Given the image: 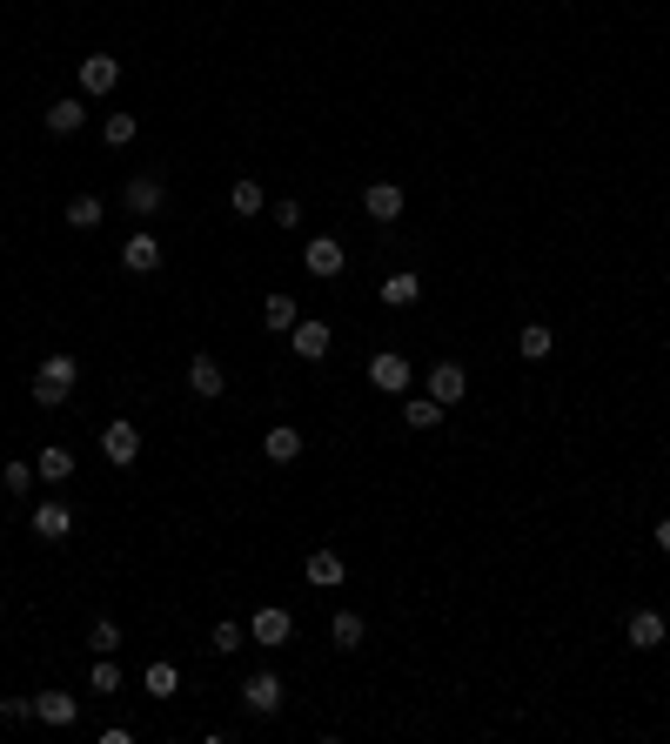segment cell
I'll return each instance as SVG.
<instances>
[{
  "instance_id": "obj_18",
  "label": "cell",
  "mask_w": 670,
  "mask_h": 744,
  "mask_svg": "<svg viewBox=\"0 0 670 744\" xmlns=\"http://www.w3.org/2000/svg\"><path fill=\"white\" fill-rule=\"evenodd\" d=\"M262 456H268V463H295V456H302V429H295V423H275V429L262 436Z\"/></svg>"
},
{
  "instance_id": "obj_17",
  "label": "cell",
  "mask_w": 670,
  "mask_h": 744,
  "mask_svg": "<svg viewBox=\"0 0 670 744\" xmlns=\"http://www.w3.org/2000/svg\"><path fill=\"white\" fill-rule=\"evenodd\" d=\"M188 389H195V396H222V389H228L222 362H215V356H188Z\"/></svg>"
},
{
  "instance_id": "obj_27",
  "label": "cell",
  "mask_w": 670,
  "mask_h": 744,
  "mask_svg": "<svg viewBox=\"0 0 670 744\" xmlns=\"http://www.w3.org/2000/svg\"><path fill=\"white\" fill-rule=\"evenodd\" d=\"M101 215H108V208H101V195H74V202H67V228H81V235H88V228H101Z\"/></svg>"
},
{
  "instance_id": "obj_24",
  "label": "cell",
  "mask_w": 670,
  "mask_h": 744,
  "mask_svg": "<svg viewBox=\"0 0 670 744\" xmlns=\"http://www.w3.org/2000/svg\"><path fill=\"white\" fill-rule=\"evenodd\" d=\"M516 349H523V362H543L550 349H557V336H550V322H523V329H516Z\"/></svg>"
},
{
  "instance_id": "obj_28",
  "label": "cell",
  "mask_w": 670,
  "mask_h": 744,
  "mask_svg": "<svg viewBox=\"0 0 670 744\" xmlns=\"http://www.w3.org/2000/svg\"><path fill=\"white\" fill-rule=\"evenodd\" d=\"M402 423H409V429H436V423H443V403H436V396H409V403H402Z\"/></svg>"
},
{
  "instance_id": "obj_19",
  "label": "cell",
  "mask_w": 670,
  "mask_h": 744,
  "mask_svg": "<svg viewBox=\"0 0 670 744\" xmlns=\"http://www.w3.org/2000/svg\"><path fill=\"white\" fill-rule=\"evenodd\" d=\"M34 537H47V543L74 537V510H67V503H41V510H34Z\"/></svg>"
},
{
  "instance_id": "obj_21",
  "label": "cell",
  "mask_w": 670,
  "mask_h": 744,
  "mask_svg": "<svg viewBox=\"0 0 670 744\" xmlns=\"http://www.w3.org/2000/svg\"><path fill=\"white\" fill-rule=\"evenodd\" d=\"M362 637H369V624H362L356 610H335V617H329V644H335V651H362Z\"/></svg>"
},
{
  "instance_id": "obj_13",
  "label": "cell",
  "mask_w": 670,
  "mask_h": 744,
  "mask_svg": "<svg viewBox=\"0 0 670 744\" xmlns=\"http://www.w3.org/2000/svg\"><path fill=\"white\" fill-rule=\"evenodd\" d=\"M34 718H41V724H54V731H67V724L81 718V704L67 698V691H34Z\"/></svg>"
},
{
  "instance_id": "obj_9",
  "label": "cell",
  "mask_w": 670,
  "mask_h": 744,
  "mask_svg": "<svg viewBox=\"0 0 670 744\" xmlns=\"http://www.w3.org/2000/svg\"><path fill=\"white\" fill-rule=\"evenodd\" d=\"M362 215L389 228L402 215V188H396V181H369V188H362Z\"/></svg>"
},
{
  "instance_id": "obj_20",
  "label": "cell",
  "mask_w": 670,
  "mask_h": 744,
  "mask_svg": "<svg viewBox=\"0 0 670 744\" xmlns=\"http://www.w3.org/2000/svg\"><path fill=\"white\" fill-rule=\"evenodd\" d=\"M262 322H268V329H275V336H289L295 322H302V302H295V295H282V289H275V295H268V302H262Z\"/></svg>"
},
{
  "instance_id": "obj_34",
  "label": "cell",
  "mask_w": 670,
  "mask_h": 744,
  "mask_svg": "<svg viewBox=\"0 0 670 744\" xmlns=\"http://www.w3.org/2000/svg\"><path fill=\"white\" fill-rule=\"evenodd\" d=\"M0 718H7V724H27V718H34V698H0Z\"/></svg>"
},
{
  "instance_id": "obj_30",
  "label": "cell",
  "mask_w": 670,
  "mask_h": 744,
  "mask_svg": "<svg viewBox=\"0 0 670 744\" xmlns=\"http://www.w3.org/2000/svg\"><path fill=\"white\" fill-rule=\"evenodd\" d=\"M101 135H108V148H128V141H134V135H141V121H134V114H128V108H114V114H108V121H101Z\"/></svg>"
},
{
  "instance_id": "obj_35",
  "label": "cell",
  "mask_w": 670,
  "mask_h": 744,
  "mask_svg": "<svg viewBox=\"0 0 670 744\" xmlns=\"http://www.w3.org/2000/svg\"><path fill=\"white\" fill-rule=\"evenodd\" d=\"M268 215H275V222H282V228H295V222H302V202H275V208H268Z\"/></svg>"
},
{
  "instance_id": "obj_12",
  "label": "cell",
  "mask_w": 670,
  "mask_h": 744,
  "mask_svg": "<svg viewBox=\"0 0 670 744\" xmlns=\"http://www.w3.org/2000/svg\"><path fill=\"white\" fill-rule=\"evenodd\" d=\"M416 302H423V275H409V269L382 275V309H416Z\"/></svg>"
},
{
  "instance_id": "obj_22",
  "label": "cell",
  "mask_w": 670,
  "mask_h": 744,
  "mask_svg": "<svg viewBox=\"0 0 670 744\" xmlns=\"http://www.w3.org/2000/svg\"><path fill=\"white\" fill-rule=\"evenodd\" d=\"M88 128V101H54L47 108V135H81Z\"/></svg>"
},
{
  "instance_id": "obj_3",
  "label": "cell",
  "mask_w": 670,
  "mask_h": 744,
  "mask_svg": "<svg viewBox=\"0 0 670 744\" xmlns=\"http://www.w3.org/2000/svg\"><path fill=\"white\" fill-rule=\"evenodd\" d=\"M248 637H255V644H262V651H282V644H289L295 637V617L282 604H262L255 610V617H248Z\"/></svg>"
},
{
  "instance_id": "obj_36",
  "label": "cell",
  "mask_w": 670,
  "mask_h": 744,
  "mask_svg": "<svg viewBox=\"0 0 670 744\" xmlns=\"http://www.w3.org/2000/svg\"><path fill=\"white\" fill-rule=\"evenodd\" d=\"M657 550L670 557V517H657Z\"/></svg>"
},
{
  "instance_id": "obj_1",
  "label": "cell",
  "mask_w": 670,
  "mask_h": 744,
  "mask_svg": "<svg viewBox=\"0 0 670 744\" xmlns=\"http://www.w3.org/2000/svg\"><path fill=\"white\" fill-rule=\"evenodd\" d=\"M74 383H81V362L74 356H41V369H34V403L61 409L67 396H74Z\"/></svg>"
},
{
  "instance_id": "obj_25",
  "label": "cell",
  "mask_w": 670,
  "mask_h": 744,
  "mask_svg": "<svg viewBox=\"0 0 670 744\" xmlns=\"http://www.w3.org/2000/svg\"><path fill=\"white\" fill-rule=\"evenodd\" d=\"M141 684H148V698H175V691H181V671L168 664V657H155V664L141 671Z\"/></svg>"
},
{
  "instance_id": "obj_16",
  "label": "cell",
  "mask_w": 670,
  "mask_h": 744,
  "mask_svg": "<svg viewBox=\"0 0 670 744\" xmlns=\"http://www.w3.org/2000/svg\"><path fill=\"white\" fill-rule=\"evenodd\" d=\"M121 269H128V275H155L161 269V242H155V235H134V242L121 248Z\"/></svg>"
},
{
  "instance_id": "obj_15",
  "label": "cell",
  "mask_w": 670,
  "mask_h": 744,
  "mask_svg": "<svg viewBox=\"0 0 670 744\" xmlns=\"http://www.w3.org/2000/svg\"><path fill=\"white\" fill-rule=\"evenodd\" d=\"M289 342H295V356H302V362H322V356H329V322H295Z\"/></svg>"
},
{
  "instance_id": "obj_26",
  "label": "cell",
  "mask_w": 670,
  "mask_h": 744,
  "mask_svg": "<svg viewBox=\"0 0 670 744\" xmlns=\"http://www.w3.org/2000/svg\"><path fill=\"white\" fill-rule=\"evenodd\" d=\"M228 208H235V215H262L268 208V195H262V181H235V188H228Z\"/></svg>"
},
{
  "instance_id": "obj_6",
  "label": "cell",
  "mask_w": 670,
  "mask_h": 744,
  "mask_svg": "<svg viewBox=\"0 0 670 744\" xmlns=\"http://www.w3.org/2000/svg\"><path fill=\"white\" fill-rule=\"evenodd\" d=\"M302 269H309L315 282H335V275L349 269V255H342V242H335V235H315V242L302 248Z\"/></svg>"
},
{
  "instance_id": "obj_4",
  "label": "cell",
  "mask_w": 670,
  "mask_h": 744,
  "mask_svg": "<svg viewBox=\"0 0 670 744\" xmlns=\"http://www.w3.org/2000/svg\"><path fill=\"white\" fill-rule=\"evenodd\" d=\"M101 456H108L114 470H128V463H141V429H134L128 416H114V423L101 429Z\"/></svg>"
},
{
  "instance_id": "obj_2",
  "label": "cell",
  "mask_w": 670,
  "mask_h": 744,
  "mask_svg": "<svg viewBox=\"0 0 670 744\" xmlns=\"http://www.w3.org/2000/svg\"><path fill=\"white\" fill-rule=\"evenodd\" d=\"M369 389H382V396H409V383H416V369H409V356H396V349H382V356H369Z\"/></svg>"
},
{
  "instance_id": "obj_29",
  "label": "cell",
  "mask_w": 670,
  "mask_h": 744,
  "mask_svg": "<svg viewBox=\"0 0 670 744\" xmlns=\"http://www.w3.org/2000/svg\"><path fill=\"white\" fill-rule=\"evenodd\" d=\"M88 651H94V657H114V651H121V624H114V617H94V624H88Z\"/></svg>"
},
{
  "instance_id": "obj_23",
  "label": "cell",
  "mask_w": 670,
  "mask_h": 744,
  "mask_svg": "<svg viewBox=\"0 0 670 744\" xmlns=\"http://www.w3.org/2000/svg\"><path fill=\"white\" fill-rule=\"evenodd\" d=\"M34 470H41V483H67V476H74V450H67V443H47V450L34 456Z\"/></svg>"
},
{
  "instance_id": "obj_11",
  "label": "cell",
  "mask_w": 670,
  "mask_h": 744,
  "mask_svg": "<svg viewBox=\"0 0 670 744\" xmlns=\"http://www.w3.org/2000/svg\"><path fill=\"white\" fill-rule=\"evenodd\" d=\"M121 88V61L114 54H88L81 61V94H114Z\"/></svg>"
},
{
  "instance_id": "obj_10",
  "label": "cell",
  "mask_w": 670,
  "mask_h": 744,
  "mask_svg": "<svg viewBox=\"0 0 670 744\" xmlns=\"http://www.w3.org/2000/svg\"><path fill=\"white\" fill-rule=\"evenodd\" d=\"M161 202H168V188H161V175H134L128 188H121V208H128V215H155Z\"/></svg>"
},
{
  "instance_id": "obj_5",
  "label": "cell",
  "mask_w": 670,
  "mask_h": 744,
  "mask_svg": "<svg viewBox=\"0 0 670 744\" xmlns=\"http://www.w3.org/2000/svg\"><path fill=\"white\" fill-rule=\"evenodd\" d=\"M242 704L255 711V718H275V711L289 704V691H282V677H275V671H255V677L242 684Z\"/></svg>"
},
{
  "instance_id": "obj_32",
  "label": "cell",
  "mask_w": 670,
  "mask_h": 744,
  "mask_svg": "<svg viewBox=\"0 0 670 744\" xmlns=\"http://www.w3.org/2000/svg\"><path fill=\"white\" fill-rule=\"evenodd\" d=\"M0 483H7V496H27V490H34V483H41V470H34V463H21V456H14V463H7V470H0Z\"/></svg>"
},
{
  "instance_id": "obj_14",
  "label": "cell",
  "mask_w": 670,
  "mask_h": 744,
  "mask_svg": "<svg viewBox=\"0 0 670 744\" xmlns=\"http://www.w3.org/2000/svg\"><path fill=\"white\" fill-rule=\"evenodd\" d=\"M309 584L315 590H342V577H349V564H342V550H309Z\"/></svg>"
},
{
  "instance_id": "obj_31",
  "label": "cell",
  "mask_w": 670,
  "mask_h": 744,
  "mask_svg": "<svg viewBox=\"0 0 670 744\" xmlns=\"http://www.w3.org/2000/svg\"><path fill=\"white\" fill-rule=\"evenodd\" d=\"M242 644H248V624H235V617H222V624H215V631H208V651H242Z\"/></svg>"
},
{
  "instance_id": "obj_8",
  "label": "cell",
  "mask_w": 670,
  "mask_h": 744,
  "mask_svg": "<svg viewBox=\"0 0 670 744\" xmlns=\"http://www.w3.org/2000/svg\"><path fill=\"white\" fill-rule=\"evenodd\" d=\"M664 637H670L664 610H630V624H624V644H630V651H657Z\"/></svg>"
},
{
  "instance_id": "obj_7",
  "label": "cell",
  "mask_w": 670,
  "mask_h": 744,
  "mask_svg": "<svg viewBox=\"0 0 670 744\" xmlns=\"http://www.w3.org/2000/svg\"><path fill=\"white\" fill-rule=\"evenodd\" d=\"M423 383H429V396H436L443 409H456V403L469 396V369H463V362H436Z\"/></svg>"
},
{
  "instance_id": "obj_33",
  "label": "cell",
  "mask_w": 670,
  "mask_h": 744,
  "mask_svg": "<svg viewBox=\"0 0 670 744\" xmlns=\"http://www.w3.org/2000/svg\"><path fill=\"white\" fill-rule=\"evenodd\" d=\"M88 684H94V691H101V698H114V691H121V664H114V657H94Z\"/></svg>"
}]
</instances>
